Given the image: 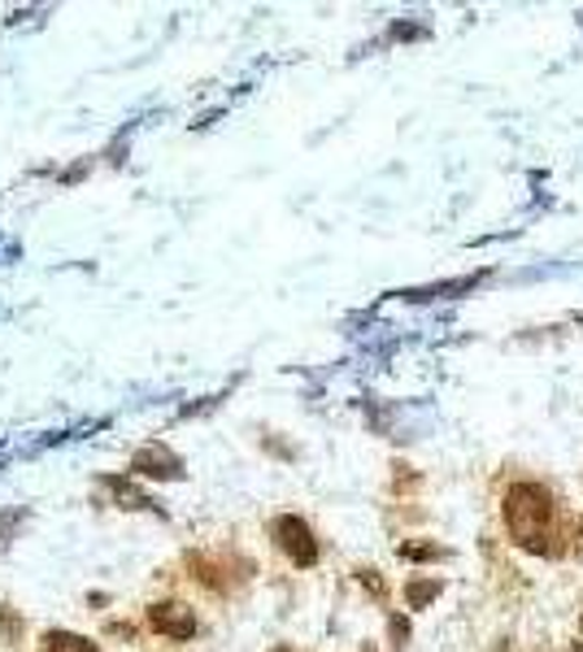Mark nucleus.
I'll return each instance as SVG.
<instances>
[{
    "mask_svg": "<svg viewBox=\"0 0 583 652\" xmlns=\"http://www.w3.org/2000/svg\"><path fill=\"white\" fill-rule=\"evenodd\" d=\"M505 531L531 556H557V526H553V496L540 483H514L505 492Z\"/></svg>",
    "mask_w": 583,
    "mask_h": 652,
    "instance_id": "nucleus-1",
    "label": "nucleus"
},
{
    "mask_svg": "<svg viewBox=\"0 0 583 652\" xmlns=\"http://www.w3.org/2000/svg\"><path fill=\"white\" fill-rule=\"evenodd\" d=\"M270 540L279 544V552H283L292 565H301V570L319 565V540H314V531H310L305 518H296V513H279V518L270 522Z\"/></svg>",
    "mask_w": 583,
    "mask_h": 652,
    "instance_id": "nucleus-2",
    "label": "nucleus"
},
{
    "mask_svg": "<svg viewBox=\"0 0 583 652\" xmlns=\"http://www.w3.org/2000/svg\"><path fill=\"white\" fill-rule=\"evenodd\" d=\"M131 474H140V479H183V461L165 444H144L131 457Z\"/></svg>",
    "mask_w": 583,
    "mask_h": 652,
    "instance_id": "nucleus-3",
    "label": "nucleus"
},
{
    "mask_svg": "<svg viewBox=\"0 0 583 652\" xmlns=\"http://www.w3.org/2000/svg\"><path fill=\"white\" fill-rule=\"evenodd\" d=\"M149 626L158 631V635H165V640H192L197 635V618H192V609L188 604H153L149 609Z\"/></svg>",
    "mask_w": 583,
    "mask_h": 652,
    "instance_id": "nucleus-4",
    "label": "nucleus"
},
{
    "mask_svg": "<svg viewBox=\"0 0 583 652\" xmlns=\"http://www.w3.org/2000/svg\"><path fill=\"white\" fill-rule=\"evenodd\" d=\"M101 488H105L109 496H113V504H118V509H158V513H161V504L153 501L149 492H140L131 479H113V474H109V479H101Z\"/></svg>",
    "mask_w": 583,
    "mask_h": 652,
    "instance_id": "nucleus-5",
    "label": "nucleus"
},
{
    "mask_svg": "<svg viewBox=\"0 0 583 652\" xmlns=\"http://www.w3.org/2000/svg\"><path fill=\"white\" fill-rule=\"evenodd\" d=\"M483 274H466V279H453V283H431V288H414V292H401L405 301H440V297H458V292H475Z\"/></svg>",
    "mask_w": 583,
    "mask_h": 652,
    "instance_id": "nucleus-6",
    "label": "nucleus"
},
{
    "mask_svg": "<svg viewBox=\"0 0 583 652\" xmlns=\"http://www.w3.org/2000/svg\"><path fill=\"white\" fill-rule=\"evenodd\" d=\"M40 652H101L92 640H83V635H70V631H49L44 640H40Z\"/></svg>",
    "mask_w": 583,
    "mask_h": 652,
    "instance_id": "nucleus-7",
    "label": "nucleus"
},
{
    "mask_svg": "<svg viewBox=\"0 0 583 652\" xmlns=\"http://www.w3.org/2000/svg\"><path fill=\"white\" fill-rule=\"evenodd\" d=\"M440 592H444L440 579H410V583H405V604H410V609H426Z\"/></svg>",
    "mask_w": 583,
    "mask_h": 652,
    "instance_id": "nucleus-8",
    "label": "nucleus"
},
{
    "mask_svg": "<svg viewBox=\"0 0 583 652\" xmlns=\"http://www.w3.org/2000/svg\"><path fill=\"white\" fill-rule=\"evenodd\" d=\"M396 552H401V561H435V556H444L440 544H423V540H405Z\"/></svg>",
    "mask_w": 583,
    "mask_h": 652,
    "instance_id": "nucleus-9",
    "label": "nucleus"
},
{
    "mask_svg": "<svg viewBox=\"0 0 583 652\" xmlns=\"http://www.w3.org/2000/svg\"><path fill=\"white\" fill-rule=\"evenodd\" d=\"M358 583H362V588H366L371 596H379V601L388 596V583L379 579V570H371V565H362V570H358Z\"/></svg>",
    "mask_w": 583,
    "mask_h": 652,
    "instance_id": "nucleus-10",
    "label": "nucleus"
},
{
    "mask_svg": "<svg viewBox=\"0 0 583 652\" xmlns=\"http://www.w3.org/2000/svg\"><path fill=\"white\" fill-rule=\"evenodd\" d=\"M388 635H392L396 649H405V644H410V622H405V618H392V622H388Z\"/></svg>",
    "mask_w": 583,
    "mask_h": 652,
    "instance_id": "nucleus-11",
    "label": "nucleus"
},
{
    "mask_svg": "<svg viewBox=\"0 0 583 652\" xmlns=\"http://www.w3.org/2000/svg\"><path fill=\"white\" fill-rule=\"evenodd\" d=\"M0 626H4V635H13V640H18V631H22V622H18V618H9V609H4V604H0Z\"/></svg>",
    "mask_w": 583,
    "mask_h": 652,
    "instance_id": "nucleus-12",
    "label": "nucleus"
},
{
    "mask_svg": "<svg viewBox=\"0 0 583 652\" xmlns=\"http://www.w3.org/2000/svg\"><path fill=\"white\" fill-rule=\"evenodd\" d=\"M571 552L583 561V513H580V526H575V544H571Z\"/></svg>",
    "mask_w": 583,
    "mask_h": 652,
    "instance_id": "nucleus-13",
    "label": "nucleus"
},
{
    "mask_svg": "<svg viewBox=\"0 0 583 652\" xmlns=\"http://www.w3.org/2000/svg\"><path fill=\"white\" fill-rule=\"evenodd\" d=\"M571 652H583V640H575V649H571Z\"/></svg>",
    "mask_w": 583,
    "mask_h": 652,
    "instance_id": "nucleus-14",
    "label": "nucleus"
},
{
    "mask_svg": "<svg viewBox=\"0 0 583 652\" xmlns=\"http://www.w3.org/2000/svg\"><path fill=\"white\" fill-rule=\"evenodd\" d=\"M274 652H292V649H288V644H279V649H274Z\"/></svg>",
    "mask_w": 583,
    "mask_h": 652,
    "instance_id": "nucleus-15",
    "label": "nucleus"
},
{
    "mask_svg": "<svg viewBox=\"0 0 583 652\" xmlns=\"http://www.w3.org/2000/svg\"><path fill=\"white\" fill-rule=\"evenodd\" d=\"M362 652H374V649H371V644H366V649H362Z\"/></svg>",
    "mask_w": 583,
    "mask_h": 652,
    "instance_id": "nucleus-16",
    "label": "nucleus"
},
{
    "mask_svg": "<svg viewBox=\"0 0 583 652\" xmlns=\"http://www.w3.org/2000/svg\"><path fill=\"white\" fill-rule=\"evenodd\" d=\"M580 631H583V618H580Z\"/></svg>",
    "mask_w": 583,
    "mask_h": 652,
    "instance_id": "nucleus-17",
    "label": "nucleus"
}]
</instances>
